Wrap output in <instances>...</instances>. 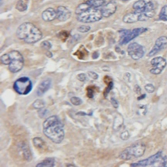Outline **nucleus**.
Instances as JSON below:
<instances>
[{
	"mask_svg": "<svg viewBox=\"0 0 167 167\" xmlns=\"http://www.w3.org/2000/svg\"><path fill=\"white\" fill-rule=\"evenodd\" d=\"M43 133L47 138L56 144H60L64 139V125L56 116H52L43 123Z\"/></svg>",
	"mask_w": 167,
	"mask_h": 167,
	"instance_id": "1",
	"label": "nucleus"
},
{
	"mask_svg": "<svg viewBox=\"0 0 167 167\" xmlns=\"http://www.w3.org/2000/svg\"><path fill=\"white\" fill-rule=\"evenodd\" d=\"M18 38L27 44H34L43 37V34L36 25L31 22H24L16 30Z\"/></svg>",
	"mask_w": 167,
	"mask_h": 167,
	"instance_id": "2",
	"label": "nucleus"
},
{
	"mask_svg": "<svg viewBox=\"0 0 167 167\" xmlns=\"http://www.w3.org/2000/svg\"><path fill=\"white\" fill-rule=\"evenodd\" d=\"M146 148V147L143 143H136L125 148L119 155V158L127 161L133 158L140 157L144 154Z\"/></svg>",
	"mask_w": 167,
	"mask_h": 167,
	"instance_id": "3",
	"label": "nucleus"
},
{
	"mask_svg": "<svg viewBox=\"0 0 167 167\" xmlns=\"http://www.w3.org/2000/svg\"><path fill=\"white\" fill-rule=\"evenodd\" d=\"M103 18V14L101 9L91 8L80 15H77L76 19L80 22L87 23L97 22Z\"/></svg>",
	"mask_w": 167,
	"mask_h": 167,
	"instance_id": "4",
	"label": "nucleus"
},
{
	"mask_svg": "<svg viewBox=\"0 0 167 167\" xmlns=\"http://www.w3.org/2000/svg\"><path fill=\"white\" fill-rule=\"evenodd\" d=\"M13 88L16 92L19 95H27L32 89V82L27 77H21L15 82Z\"/></svg>",
	"mask_w": 167,
	"mask_h": 167,
	"instance_id": "5",
	"label": "nucleus"
},
{
	"mask_svg": "<svg viewBox=\"0 0 167 167\" xmlns=\"http://www.w3.org/2000/svg\"><path fill=\"white\" fill-rule=\"evenodd\" d=\"M11 62L9 65V70L13 73L20 71L23 67V58L18 51L13 50L9 53Z\"/></svg>",
	"mask_w": 167,
	"mask_h": 167,
	"instance_id": "6",
	"label": "nucleus"
},
{
	"mask_svg": "<svg viewBox=\"0 0 167 167\" xmlns=\"http://www.w3.org/2000/svg\"><path fill=\"white\" fill-rule=\"evenodd\" d=\"M148 30V28L144 27L135 28V29L132 30H125L123 32V35L121 37L120 44H125L129 43V42L132 41L134 39H135L136 37L146 32Z\"/></svg>",
	"mask_w": 167,
	"mask_h": 167,
	"instance_id": "7",
	"label": "nucleus"
},
{
	"mask_svg": "<svg viewBox=\"0 0 167 167\" xmlns=\"http://www.w3.org/2000/svg\"><path fill=\"white\" fill-rule=\"evenodd\" d=\"M127 52L129 56L134 60H139L142 58L146 53L144 47L138 43H131L127 47Z\"/></svg>",
	"mask_w": 167,
	"mask_h": 167,
	"instance_id": "8",
	"label": "nucleus"
},
{
	"mask_svg": "<svg viewBox=\"0 0 167 167\" xmlns=\"http://www.w3.org/2000/svg\"><path fill=\"white\" fill-rule=\"evenodd\" d=\"M152 67L150 69V72L152 74L159 75L161 74L164 68L166 67L167 62L165 58L161 56H157L153 58L150 62Z\"/></svg>",
	"mask_w": 167,
	"mask_h": 167,
	"instance_id": "9",
	"label": "nucleus"
},
{
	"mask_svg": "<svg viewBox=\"0 0 167 167\" xmlns=\"http://www.w3.org/2000/svg\"><path fill=\"white\" fill-rule=\"evenodd\" d=\"M134 11L140 13L155 11V4L152 0H138L133 4Z\"/></svg>",
	"mask_w": 167,
	"mask_h": 167,
	"instance_id": "10",
	"label": "nucleus"
},
{
	"mask_svg": "<svg viewBox=\"0 0 167 167\" xmlns=\"http://www.w3.org/2000/svg\"><path fill=\"white\" fill-rule=\"evenodd\" d=\"M162 159V152L160 151L156 153V154L148 157L147 159L141 160L137 163H132L131 166H149L154 165L155 163L158 161H161Z\"/></svg>",
	"mask_w": 167,
	"mask_h": 167,
	"instance_id": "11",
	"label": "nucleus"
},
{
	"mask_svg": "<svg viewBox=\"0 0 167 167\" xmlns=\"http://www.w3.org/2000/svg\"><path fill=\"white\" fill-rule=\"evenodd\" d=\"M167 46V36H161L158 37L155 42V44L150 52L148 53V56L149 57H153L156 55L159 52L163 50V49L166 48Z\"/></svg>",
	"mask_w": 167,
	"mask_h": 167,
	"instance_id": "12",
	"label": "nucleus"
},
{
	"mask_svg": "<svg viewBox=\"0 0 167 167\" xmlns=\"http://www.w3.org/2000/svg\"><path fill=\"white\" fill-rule=\"evenodd\" d=\"M103 16L105 18H109L110 16L114 15L117 10V3L116 2L112 0L103 5L101 8Z\"/></svg>",
	"mask_w": 167,
	"mask_h": 167,
	"instance_id": "13",
	"label": "nucleus"
},
{
	"mask_svg": "<svg viewBox=\"0 0 167 167\" xmlns=\"http://www.w3.org/2000/svg\"><path fill=\"white\" fill-rule=\"evenodd\" d=\"M56 11H57V19L60 22H65L69 19L71 16V12L65 6H59Z\"/></svg>",
	"mask_w": 167,
	"mask_h": 167,
	"instance_id": "14",
	"label": "nucleus"
},
{
	"mask_svg": "<svg viewBox=\"0 0 167 167\" xmlns=\"http://www.w3.org/2000/svg\"><path fill=\"white\" fill-rule=\"evenodd\" d=\"M41 17L45 22H52L57 18V11L53 8H48L42 13Z\"/></svg>",
	"mask_w": 167,
	"mask_h": 167,
	"instance_id": "15",
	"label": "nucleus"
},
{
	"mask_svg": "<svg viewBox=\"0 0 167 167\" xmlns=\"http://www.w3.org/2000/svg\"><path fill=\"white\" fill-rule=\"evenodd\" d=\"M52 85V80L50 78L44 80V81L41 82L39 84V86L37 88V94L38 96L43 95L44 93H45L48 90Z\"/></svg>",
	"mask_w": 167,
	"mask_h": 167,
	"instance_id": "16",
	"label": "nucleus"
},
{
	"mask_svg": "<svg viewBox=\"0 0 167 167\" xmlns=\"http://www.w3.org/2000/svg\"><path fill=\"white\" fill-rule=\"evenodd\" d=\"M123 22L126 23H133L138 22V15L135 11L127 13L123 18Z\"/></svg>",
	"mask_w": 167,
	"mask_h": 167,
	"instance_id": "17",
	"label": "nucleus"
},
{
	"mask_svg": "<svg viewBox=\"0 0 167 167\" xmlns=\"http://www.w3.org/2000/svg\"><path fill=\"white\" fill-rule=\"evenodd\" d=\"M91 7L89 6V5L88 3V2H84V3H82L80 5H78V6L76 7V9H75V14L76 15H79L80 14L83 13L84 12L86 11L88 9H91Z\"/></svg>",
	"mask_w": 167,
	"mask_h": 167,
	"instance_id": "18",
	"label": "nucleus"
},
{
	"mask_svg": "<svg viewBox=\"0 0 167 167\" xmlns=\"http://www.w3.org/2000/svg\"><path fill=\"white\" fill-rule=\"evenodd\" d=\"M55 165V160L52 157H48L44 159L43 161L37 164L36 166L37 167H52Z\"/></svg>",
	"mask_w": 167,
	"mask_h": 167,
	"instance_id": "19",
	"label": "nucleus"
},
{
	"mask_svg": "<svg viewBox=\"0 0 167 167\" xmlns=\"http://www.w3.org/2000/svg\"><path fill=\"white\" fill-rule=\"evenodd\" d=\"M88 3L91 8H97L102 7L103 5L107 3L105 0H87Z\"/></svg>",
	"mask_w": 167,
	"mask_h": 167,
	"instance_id": "20",
	"label": "nucleus"
},
{
	"mask_svg": "<svg viewBox=\"0 0 167 167\" xmlns=\"http://www.w3.org/2000/svg\"><path fill=\"white\" fill-rule=\"evenodd\" d=\"M123 123V119L121 115H117L114 119V125H113V129L115 131H118Z\"/></svg>",
	"mask_w": 167,
	"mask_h": 167,
	"instance_id": "21",
	"label": "nucleus"
},
{
	"mask_svg": "<svg viewBox=\"0 0 167 167\" xmlns=\"http://www.w3.org/2000/svg\"><path fill=\"white\" fill-rule=\"evenodd\" d=\"M33 144H34L35 147L39 148V149H43L45 146V142L40 137H35L33 139Z\"/></svg>",
	"mask_w": 167,
	"mask_h": 167,
	"instance_id": "22",
	"label": "nucleus"
},
{
	"mask_svg": "<svg viewBox=\"0 0 167 167\" xmlns=\"http://www.w3.org/2000/svg\"><path fill=\"white\" fill-rule=\"evenodd\" d=\"M159 20L163 22H167V5H164L161 8L159 14Z\"/></svg>",
	"mask_w": 167,
	"mask_h": 167,
	"instance_id": "23",
	"label": "nucleus"
},
{
	"mask_svg": "<svg viewBox=\"0 0 167 167\" xmlns=\"http://www.w3.org/2000/svg\"><path fill=\"white\" fill-rule=\"evenodd\" d=\"M16 9L20 12H23L27 10V6L22 0H18L16 5Z\"/></svg>",
	"mask_w": 167,
	"mask_h": 167,
	"instance_id": "24",
	"label": "nucleus"
},
{
	"mask_svg": "<svg viewBox=\"0 0 167 167\" xmlns=\"http://www.w3.org/2000/svg\"><path fill=\"white\" fill-rule=\"evenodd\" d=\"M33 107L35 109H43V108L44 107V106H45V103H44V101L43 100H41V99H37V100H35L34 103L32 104Z\"/></svg>",
	"mask_w": 167,
	"mask_h": 167,
	"instance_id": "25",
	"label": "nucleus"
},
{
	"mask_svg": "<svg viewBox=\"0 0 167 167\" xmlns=\"http://www.w3.org/2000/svg\"><path fill=\"white\" fill-rule=\"evenodd\" d=\"M0 60H1V62L4 65H9L11 63V57L9 56V53L8 54H5L2 55L0 58Z\"/></svg>",
	"mask_w": 167,
	"mask_h": 167,
	"instance_id": "26",
	"label": "nucleus"
},
{
	"mask_svg": "<svg viewBox=\"0 0 167 167\" xmlns=\"http://www.w3.org/2000/svg\"><path fill=\"white\" fill-rule=\"evenodd\" d=\"M70 102L73 105L75 106H79L82 103V101L80 98L77 97H72L70 98Z\"/></svg>",
	"mask_w": 167,
	"mask_h": 167,
	"instance_id": "27",
	"label": "nucleus"
},
{
	"mask_svg": "<svg viewBox=\"0 0 167 167\" xmlns=\"http://www.w3.org/2000/svg\"><path fill=\"white\" fill-rule=\"evenodd\" d=\"M145 90L149 93H152L155 91V86L153 85L152 84H147L146 85L144 86Z\"/></svg>",
	"mask_w": 167,
	"mask_h": 167,
	"instance_id": "28",
	"label": "nucleus"
},
{
	"mask_svg": "<svg viewBox=\"0 0 167 167\" xmlns=\"http://www.w3.org/2000/svg\"><path fill=\"white\" fill-rule=\"evenodd\" d=\"M90 30H91L90 26H89V25H80V26L78 27V31L81 33H87L89 31H90Z\"/></svg>",
	"mask_w": 167,
	"mask_h": 167,
	"instance_id": "29",
	"label": "nucleus"
},
{
	"mask_svg": "<svg viewBox=\"0 0 167 167\" xmlns=\"http://www.w3.org/2000/svg\"><path fill=\"white\" fill-rule=\"evenodd\" d=\"M129 137H130V135H129V131H127V130L123 131V132H122L120 135V138L123 140H128Z\"/></svg>",
	"mask_w": 167,
	"mask_h": 167,
	"instance_id": "30",
	"label": "nucleus"
},
{
	"mask_svg": "<svg viewBox=\"0 0 167 167\" xmlns=\"http://www.w3.org/2000/svg\"><path fill=\"white\" fill-rule=\"evenodd\" d=\"M108 86L107 87V88H106L105 89V91H104V96L106 97L107 96L108 94H109V93L110 91V90H111V89L112 88V87H113V82H110L109 84H107Z\"/></svg>",
	"mask_w": 167,
	"mask_h": 167,
	"instance_id": "31",
	"label": "nucleus"
},
{
	"mask_svg": "<svg viewBox=\"0 0 167 167\" xmlns=\"http://www.w3.org/2000/svg\"><path fill=\"white\" fill-rule=\"evenodd\" d=\"M47 114H48V110L44 109V108L39 109L38 110V114L41 117H44Z\"/></svg>",
	"mask_w": 167,
	"mask_h": 167,
	"instance_id": "32",
	"label": "nucleus"
},
{
	"mask_svg": "<svg viewBox=\"0 0 167 167\" xmlns=\"http://www.w3.org/2000/svg\"><path fill=\"white\" fill-rule=\"evenodd\" d=\"M41 46L43 47V48L46 49V50H48L51 48L52 44H50V43H49L48 41H43L41 44Z\"/></svg>",
	"mask_w": 167,
	"mask_h": 167,
	"instance_id": "33",
	"label": "nucleus"
},
{
	"mask_svg": "<svg viewBox=\"0 0 167 167\" xmlns=\"http://www.w3.org/2000/svg\"><path fill=\"white\" fill-rule=\"evenodd\" d=\"M88 76L93 80H97L99 77L98 74L96 73V72H93V71L88 72Z\"/></svg>",
	"mask_w": 167,
	"mask_h": 167,
	"instance_id": "34",
	"label": "nucleus"
},
{
	"mask_svg": "<svg viewBox=\"0 0 167 167\" xmlns=\"http://www.w3.org/2000/svg\"><path fill=\"white\" fill-rule=\"evenodd\" d=\"M87 95H88V97L89 98H92L93 97L94 90L93 89H91V87L87 89Z\"/></svg>",
	"mask_w": 167,
	"mask_h": 167,
	"instance_id": "35",
	"label": "nucleus"
},
{
	"mask_svg": "<svg viewBox=\"0 0 167 167\" xmlns=\"http://www.w3.org/2000/svg\"><path fill=\"white\" fill-rule=\"evenodd\" d=\"M77 78H78V80L80 82H85L86 80V74L84 73L79 74L78 76H77Z\"/></svg>",
	"mask_w": 167,
	"mask_h": 167,
	"instance_id": "36",
	"label": "nucleus"
},
{
	"mask_svg": "<svg viewBox=\"0 0 167 167\" xmlns=\"http://www.w3.org/2000/svg\"><path fill=\"white\" fill-rule=\"evenodd\" d=\"M161 166H167V156H164L162 157L161 160Z\"/></svg>",
	"mask_w": 167,
	"mask_h": 167,
	"instance_id": "37",
	"label": "nucleus"
},
{
	"mask_svg": "<svg viewBox=\"0 0 167 167\" xmlns=\"http://www.w3.org/2000/svg\"><path fill=\"white\" fill-rule=\"evenodd\" d=\"M110 101H111L112 105H113V107H114V108H116H116L118 107V103H117V101L116 99H115L114 98L112 97Z\"/></svg>",
	"mask_w": 167,
	"mask_h": 167,
	"instance_id": "38",
	"label": "nucleus"
},
{
	"mask_svg": "<svg viewBox=\"0 0 167 167\" xmlns=\"http://www.w3.org/2000/svg\"><path fill=\"white\" fill-rule=\"evenodd\" d=\"M145 97H146V95H145V94H144V95H142V96H140V97H138V100H140V99H142V98H144Z\"/></svg>",
	"mask_w": 167,
	"mask_h": 167,
	"instance_id": "39",
	"label": "nucleus"
},
{
	"mask_svg": "<svg viewBox=\"0 0 167 167\" xmlns=\"http://www.w3.org/2000/svg\"><path fill=\"white\" fill-rule=\"evenodd\" d=\"M66 166H74L75 165H74V164H67Z\"/></svg>",
	"mask_w": 167,
	"mask_h": 167,
	"instance_id": "40",
	"label": "nucleus"
},
{
	"mask_svg": "<svg viewBox=\"0 0 167 167\" xmlns=\"http://www.w3.org/2000/svg\"><path fill=\"white\" fill-rule=\"evenodd\" d=\"M123 1H127V0H123Z\"/></svg>",
	"mask_w": 167,
	"mask_h": 167,
	"instance_id": "41",
	"label": "nucleus"
}]
</instances>
